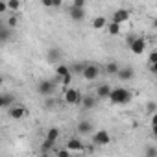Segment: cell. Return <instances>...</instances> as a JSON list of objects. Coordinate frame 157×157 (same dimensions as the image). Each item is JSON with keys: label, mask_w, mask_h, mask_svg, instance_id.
Segmentation results:
<instances>
[{"label": "cell", "mask_w": 157, "mask_h": 157, "mask_svg": "<svg viewBox=\"0 0 157 157\" xmlns=\"http://www.w3.org/2000/svg\"><path fill=\"white\" fill-rule=\"evenodd\" d=\"M68 72H70V67H67L65 63H57V67H56V76L59 78V80H61L63 76H67ZM59 83H61V82H59Z\"/></svg>", "instance_id": "16"}, {"label": "cell", "mask_w": 157, "mask_h": 157, "mask_svg": "<svg viewBox=\"0 0 157 157\" xmlns=\"http://www.w3.org/2000/svg\"><path fill=\"white\" fill-rule=\"evenodd\" d=\"M72 6H76V8H85V0H74Z\"/></svg>", "instance_id": "33"}, {"label": "cell", "mask_w": 157, "mask_h": 157, "mask_svg": "<svg viewBox=\"0 0 157 157\" xmlns=\"http://www.w3.org/2000/svg\"><path fill=\"white\" fill-rule=\"evenodd\" d=\"M68 15L74 22H82L85 19V8H76V6H70L68 10Z\"/></svg>", "instance_id": "7"}, {"label": "cell", "mask_w": 157, "mask_h": 157, "mask_svg": "<svg viewBox=\"0 0 157 157\" xmlns=\"http://www.w3.org/2000/svg\"><path fill=\"white\" fill-rule=\"evenodd\" d=\"M153 124H157V113L151 115V126H153Z\"/></svg>", "instance_id": "38"}, {"label": "cell", "mask_w": 157, "mask_h": 157, "mask_svg": "<svg viewBox=\"0 0 157 157\" xmlns=\"http://www.w3.org/2000/svg\"><path fill=\"white\" fill-rule=\"evenodd\" d=\"M104 70H105V74H111V76H115V74H118L120 67H118V63L111 61V63H107V65L104 67Z\"/></svg>", "instance_id": "18"}, {"label": "cell", "mask_w": 157, "mask_h": 157, "mask_svg": "<svg viewBox=\"0 0 157 157\" xmlns=\"http://www.w3.org/2000/svg\"><path fill=\"white\" fill-rule=\"evenodd\" d=\"M153 28H155V32H157V19H153Z\"/></svg>", "instance_id": "39"}, {"label": "cell", "mask_w": 157, "mask_h": 157, "mask_svg": "<svg viewBox=\"0 0 157 157\" xmlns=\"http://www.w3.org/2000/svg\"><path fill=\"white\" fill-rule=\"evenodd\" d=\"M148 61H150V65L157 61V50H153V52H150V56H148Z\"/></svg>", "instance_id": "30"}, {"label": "cell", "mask_w": 157, "mask_h": 157, "mask_svg": "<svg viewBox=\"0 0 157 157\" xmlns=\"http://www.w3.org/2000/svg\"><path fill=\"white\" fill-rule=\"evenodd\" d=\"M111 142V135L105 131V129H100V131H96L94 135H93V144L94 146H105V144H109Z\"/></svg>", "instance_id": "6"}, {"label": "cell", "mask_w": 157, "mask_h": 157, "mask_svg": "<svg viewBox=\"0 0 157 157\" xmlns=\"http://www.w3.org/2000/svg\"><path fill=\"white\" fill-rule=\"evenodd\" d=\"M63 98H65V104H68V105H80L82 100H83L82 93L78 91V89H72V87H68V89L65 91Z\"/></svg>", "instance_id": "3"}, {"label": "cell", "mask_w": 157, "mask_h": 157, "mask_svg": "<svg viewBox=\"0 0 157 157\" xmlns=\"http://www.w3.org/2000/svg\"><path fill=\"white\" fill-rule=\"evenodd\" d=\"M70 82H72V72H68L67 76H63V78H61V85H63L65 89H68V85H70Z\"/></svg>", "instance_id": "25"}, {"label": "cell", "mask_w": 157, "mask_h": 157, "mask_svg": "<svg viewBox=\"0 0 157 157\" xmlns=\"http://www.w3.org/2000/svg\"><path fill=\"white\" fill-rule=\"evenodd\" d=\"M151 133H153V137H157V124L151 126Z\"/></svg>", "instance_id": "37"}, {"label": "cell", "mask_w": 157, "mask_h": 157, "mask_svg": "<svg viewBox=\"0 0 157 157\" xmlns=\"http://www.w3.org/2000/svg\"><path fill=\"white\" fill-rule=\"evenodd\" d=\"M146 113H148V115H155V113H157V105H155L153 102H148V104H146Z\"/></svg>", "instance_id": "26"}, {"label": "cell", "mask_w": 157, "mask_h": 157, "mask_svg": "<svg viewBox=\"0 0 157 157\" xmlns=\"http://www.w3.org/2000/svg\"><path fill=\"white\" fill-rule=\"evenodd\" d=\"M144 153H146L148 157H155V155H157V148H153V146H146Z\"/></svg>", "instance_id": "28"}, {"label": "cell", "mask_w": 157, "mask_h": 157, "mask_svg": "<svg viewBox=\"0 0 157 157\" xmlns=\"http://www.w3.org/2000/svg\"><path fill=\"white\" fill-rule=\"evenodd\" d=\"M78 131H80L82 135H89L93 131V124L89 120H82L80 124H78Z\"/></svg>", "instance_id": "15"}, {"label": "cell", "mask_w": 157, "mask_h": 157, "mask_svg": "<svg viewBox=\"0 0 157 157\" xmlns=\"http://www.w3.org/2000/svg\"><path fill=\"white\" fill-rule=\"evenodd\" d=\"M83 109H93L94 105H96V98L94 96H83V100H82V104H80Z\"/></svg>", "instance_id": "17"}, {"label": "cell", "mask_w": 157, "mask_h": 157, "mask_svg": "<svg viewBox=\"0 0 157 157\" xmlns=\"http://www.w3.org/2000/svg\"><path fill=\"white\" fill-rule=\"evenodd\" d=\"M46 139L52 140V142H57V139H59V128H50L46 131Z\"/></svg>", "instance_id": "22"}, {"label": "cell", "mask_w": 157, "mask_h": 157, "mask_svg": "<svg viewBox=\"0 0 157 157\" xmlns=\"http://www.w3.org/2000/svg\"><path fill=\"white\" fill-rule=\"evenodd\" d=\"M61 4H63V0H54V8H61Z\"/></svg>", "instance_id": "36"}, {"label": "cell", "mask_w": 157, "mask_h": 157, "mask_svg": "<svg viewBox=\"0 0 157 157\" xmlns=\"http://www.w3.org/2000/svg\"><path fill=\"white\" fill-rule=\"evenodd\" d=\"M100 72H102V68L96 65V63H87L85 65V70H83V78H85V80H89V82H94L96 80V78L100 76Z\"/></svg>", "instance_id": "5"}, {"label": "cell", "mask_w": 157, "mask_h": 157, "mask_svg": "<svg viewBox=\"0 0 157 157\" xmlns=\"http://www.w3.org/2000/svg\"><path fill=\"white\" fill-rule=\"evenodd\" d=\"M128 44H129L131 52L137 54V56L144 54V50H146V41L142 37H128Z\"/></svg>", "instance_id": "4"}, {"label": "cell", "mask_w": 157, "mask_h": 157, "mask_svg": "<svg viewBox=\"0 0 157 157\" xmlns=\"http://www.w3.org/2000/svg\"><path fill=\"white\" fill-rule=\"evenodd\" d=\"M11 37V30L8 28V24H2V28H0V39H2V43H8Z\"/></svg>", "instance_id": "19"}, {"label": "cell", "mask_w": 157, "mask_h": 157, "mask_svg": "<svg viewBox=\"0 0 157 157\" xmlns=\"http://www.w3.org/2000/svg\"><path fill=\"white\" fill-rule=\"evenodd\" d=\"M26 107L24 105H11L10 107V117L13 118V120H21L22 117H26Z\"/></svg>", "instance_id": "9"}, {"label": "cell", "mask_w": 157, "mask_h": 157, "mask_svg": "<svg viewBox=\"0 0 157 157\" xmlns=\"http://www.w3.org/2000/svg\"><path fill=\"white\" fill-rule=\"evenodd\" d=\"M117 76H118V80H122V82H129V80L135 78V70L131 67H120V70H118Z\"/></svg>", "instance_id": "8"}, {"label": "cell", "mask_w": 157, "mask_h": 157, "mask_svg": "<svg viewBox=\"0 0 157 157\" xmlns=\"http://www.w3.org/2000/svg\"><path fill=\"white\" fill-rule=\"evenodd\" d=\"M68 153H70V150H68V148H65V150H59V151H57V155H59V157H67Z\"/></svg>", "instance_id": "34"}, {"label": "cell", "mask_w": 157, "mask_h": 157, "mask_svg": "<svg viewBox=\"0 0 157 157\" xmlns=\"http://www.w3.org/2000/svg\"><path fill=\"white\" fill-rule=\"evenodd\" d=\"M56 82H61L57 76H56V80H43V82H39L37 93H39L41 96H50V94L56 91Z\"/></svg>", "instance_id": "2"}, {"label": "cell", "mask_w": 157, "mask_h": 157, "mask_svg": "<svg viewBox=\"0 0 157 157\" xmlns=\"http://www.w3.org/2000/svg\"><path fill=\"white\" fill-rule=\"evenodd\" d=\"M111 91H113V89H111L107 83H102V85H98V89H96V98H107V100H109Z\"/></svg>", "instance_id": "12"}, {"label": "cell", "mask_w": 157, "mask_h": 157, "mask_svg": "<svg viewBox=\"0 0 157 157\" xmlns=\"http://www.w3.org/2000/svg\"><path fill=\"white\" fill-rule=\"evenodd\" d=\"M113 21L115 22H128L129 21V11L128 10H124V8H120V10H117L115 13H113Z\"/></svg>", "instance_id": "10"}, {"label": "cell", "mask_w": 157, "mask_h": 157, "mask_svg": "<svg viewBox=\"0 0 157 157\" xmlns=\"http://www.w3.org/2000/svg\"><path fill=\"white\" fill-rule=\"evenodd\" d=\"M8 10H10L8 2H6V0H2V2H0V13H4V11H8Z\"/></svg>", "instance_id": "31"}, {"label": "cell", "mask_w": 157, "mask_h": 157, "mask_svg": "<svg viewBox=\"0 0 157 157\" xmlns=\"http://www.w3.org/2000/svg\"><path fill=\"white\" fill-rule=\"evenodd\" d=\"M93 28H94V30L107 28V21H105V17H96V19L93 21Z\"/></svg>", "instance_id": "20"}, {"label": "cell", "mask_w": 157, "mask_h": 157, "mask_svg": "<svg viewBox=\"0 0 157 157\" xmlns=\"http://www.w3.org/2000/svg\"><path fill=\"white\" fill-rule=\"evenodd\" d=\"M46 57H48V61H50V63H56V65H57V63H59V59H61V50H59V48H50Z\"/></svg>", "instance_id": "14"}, {"label": "cell", "mask_w": 157, "mask_h": 157, "mask_svg": "<svg viewBox=\"0 0 157 157\" xmlns=\"http://www.w3.org/2000/svg\"><path fill=\"white\" fill-rule=\"evenodd\" d=\"M150 70H151V72H153V74H155V76H157V61H155V63H151V65H150Z\"/></svg>", "instance_id": "35"}, {"label": "cell", "mask_w": 157, "mask_h": 157, "mask_svg": "<svg viewBox=\"0 0 157 157\" xmlns=\"http://www.w3.org/2000/svg\"><path fill=\"white\" fill-rule=\"evenodd\" d=\"M54 144L56 142H52V140H48V139H44V142L41 144V153H48L52 148H54Z\"/></svg>", "instance_id": "24"}, {"label": "cell", "mask_w": 157, "mask_h": 157, "mask_svg": "<svg viewBox=\"0 0 157 157\" xmlns=\"http://www.w3.org/2000/svg\"><path fill=\"white\" fill-rule=\"evenodd\" d=\"M17 24H19V19H17L15 15H11V17L8 19V26H10V28H15Z\"/></svg>", "instance_id": "29"}, {"label": "cell", "mask_w": 157, "mask_h": 157, "mask_svg": "<svg viewBox=\"0 0 157 157\" xmlns=\"http://www.w3.org/2000/svg\"><path fill=\"white\" fill-rule=\"evenodd\" d=\"M131 96H133L131 91H128V89H124V87H117V89L111 91L109 102L115 104V105H124V104H128V102L131 100Z\"/></svg>", "instance_id": "1"}, {"label": "cell", "mask_w": 157, "mask_h": 157, "mask_svg": "<svg viewBox=\"0 0 157 157\" xmlns=\"http://www.w3.org/2000/svg\"><path fill=\"white\" fill-rule=\"evenodd\" d=\"M67 148L70 150V151H83V142L80 140V139H68V142H67Z\"/></svg>", "instance_id": "11"}, {"label": "cell", "mask_w": 157, "mask_h": 157, "mask_svg": "<svg viewBox=\"0 0 157 157\" xmlns=\"http://www.w3.org/2000/svg\"><path fill=\"white\" fill-rule=\"evenodd\" d=\"M85 65H87V63H74V65L70 67V72H72V74H80V76H82V74H83V70H85Z\"/></svg>", "instance_id": "23"}, {"label": "cell", "mask_w": 157, "mask_h": 157, "mask_svg": "<svg viewBox=\"0 0 157 157\" xmlns=\"http://www.w3.org/2000/svg\"><path fill=\"white\" fill-rule=\"evenodd\" d=\"M107 33L109 35H118L120 33V22H115V21L109 22L107 24Z\"/></svg>", "instance_id": "21"}, {"label": "cell", "mask_w": 157, "mask_h": 157, "mask_svg": "<svg viewBox=\"0 0 157 157\" xmlns=\"http://www.w3.org/2000/svg\"><path fill=\"white\" fill-rule=\"evenodd\" d=\"M8 6H10V10H11V11L21 10V2H19V0H8Z\"/></svg>", "instance_id": "27"}, {"label": "cell", "mask_w": 157, "mask_h": 157, "mask_svg": "<svg viewBox=\"0 0 157 157\" xmlns=\"http://www.w3.org/2000/svg\"><path fill=\"white\" fill-rule=\"evenodd\" d=\"M15 102V96L13 94H2L0 96V107H4V109H10Z\"/></svg>", "instance_id": "13"}, {"label": "cell", "mask_w": 157, "mask_h": 157, "mask_svg": "<svg viewBox=\"0 0 157 157\" xmlns=\"http://www.w3.org/2000/svg\"><path fill=\"white\" fill-rule=\"evenodd\" d=\"M44 8H54V0H39Z\"/></svg>", "instance_id": "32"}]
</instances>
